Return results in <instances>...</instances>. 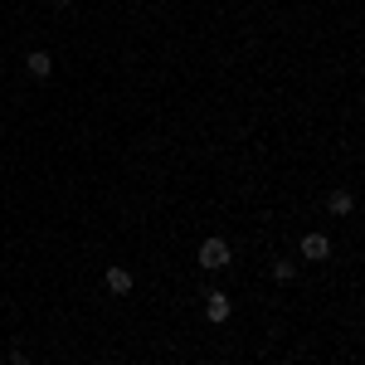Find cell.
<instances>
[{
	"label": "cell",
	"instance_id": "cell-5",
	"mask_svg": "<svg viewBox=\"0 0 365 365\" xmlns=\"http://www.w3.org/2000/svg\"><path fill=\"white\" fill-rule=\"evenodd\" d=\"M302 258H307V263L331 258V239H327V234H302Z\"/></svg>",
	"mask_w": 365,
	"mask_h": 365
},
{
	"label": "cell",
	"instance_id": "cell-9",
	"mask_svg": "<svg viewBox=\"0 0 365 365\" xmlns=\"http://www.w3.org/2000/svg\"><path fill=\"white\" fill-rule=\"evenodd\" d=\"M54 5H78V0H54Z\"/></svg>",
	"mask_w": 365,
	"mask_h": 365
},
{
	"label": "cell",
	"instance_id": "cell-4",
	"mask_svg": "<svg viewBox=\"0 0 365 365\" xmlns=\"http://www.w3.org/2000/svg\"><path fill=\"white\" fill-rule=\"evenodd\" d=\"M25 73L34 78V83L54 78V54H49V49H29V54H25Z\"/></svg>",
	"mask_w": 365,
	"mask_h": 365
},
{
	"label": "cell",
	"instance_id": "cell-6",
	"mask_svg": "<svg viewBox=\"0 0 365 365\" xmlns=\"http://www.w3.org/2000/svg\"><path fill=\"white\" fill-rule=\"evenodd\" d=\"M327 210H331L336 220H346V215L356 210V195H351V190H331V195H327Z\"/></svg>",
	"mask_w": 365,
	"mask_h": 365
},
{
	"label": "cell",
	"instance_id": "cell-7",
	"mask_svg": "<svg viewBox=\"0 0 365 365\" xmlns=\"http://www.w3.org/2000/svg\"><path fill=\"white\" fill-rule=\"evenodd\" d=\"M273 278L292 282V278H297V263H292V258H273Z\"/></svg>",
	"mask_w": 365,
	"mask_h": 365
},
{
	"label": "cell",
	"instance_id": "cell-1",
	"mask_svg": "<svg viewBox=\"0 0 365 365\" xmlns=\"http://www.w3.org/2000/svg\"><path fill=\"white\" fill-rule=\"evenodd\" d=\"M200 268H205V273H225L229 263H234V249H229V239H220V234H210V239H205V244H200Z\"/></svg>",
	"mask_w": 365,
	"mask_h": 365
},
{
	"label": "cell",
	"instance_id": "cell-2",
	"mask_svg": "<svg viewBox=\"0 0 365 365\" xmlns=\"http://www.w3.org/2000/svg\"><path fill=\"white\" fill-rule=\"evenodd\" d=\"M229 317H234V302H229V292H220V287H210V292H205V322L225 327Z\"/></svg>",
	"mask_w": 365,
	"mask_h": 365
},
{
	"label": "cell",
	"instance_id": "cell-3",
	"mask_svg": "<svg viewBox=\"0 0 365 365\" xmlns=\"http://www.w3.org/2000/svg\"><path fill=\"white\" fill-rule=\"evenodd\" d=\"M103 287H108L113 297H127V292L137 287V278H132V268H122V263H108V268H103Z\"/></svg>",
	"mask_w": 365,
	"mask_h": 365
},
{
	"label": "cell",
	"instance_id": "cell-8",
	"mask_svg": "<svg viewBox=\"0 0 365 365\" xmlns=\"http://www.w3.org/2000/svg\"><path fill=\"white\" fill-rule=\"evenodd\" d=\"M10 365H34V361H29L25 346H10Z\"/></svg>",
	"mask_w": 365,
	"mask_h": 365
}]
</instances>
